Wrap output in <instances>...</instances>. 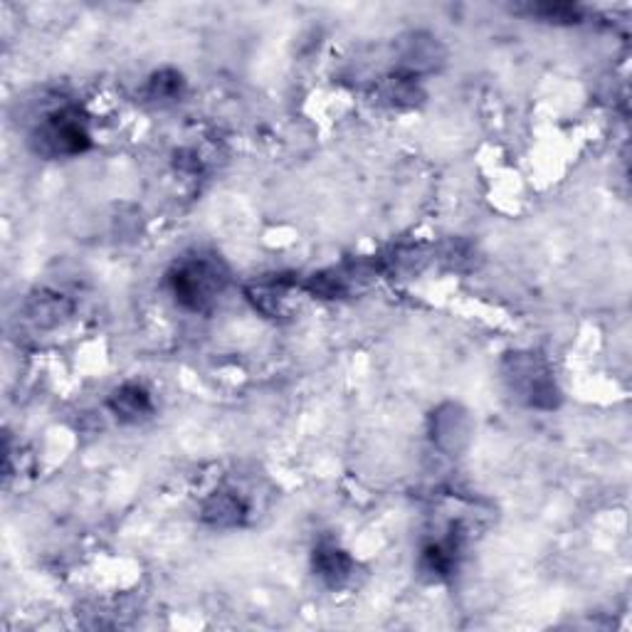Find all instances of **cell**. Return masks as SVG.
Returning <instances> with one entry per match:
<instances>
[{
    "mask_svg": "<svg viewBox=\"0 0 632 632\" xmlns=\"http://www.w3.org/2000/svg\"><path fill=\"white\" fill-rule=\"evenodd\" d=\"M314 571L326 586L339 588L351 578L354 561L349 558V553L336 549V546H321L314 551Z\"/></svg>",
    "mask_w": 632,
    "mask_h": 632,
    "instance_id": "5b68a950",
    "label": "cell"
},
{
    "mask_svg": "<svg viewBox=\"0 0 632 632\" xmlns=\"http://www.w3.org/2000/svg\"><path fill=\"white\" fill-rule=\"evenodd\" d=\"M504 378L512 391L519 393L534 408H553L558 403V388L551 371L536 354H512L504 361Z\"/></svg>",
    "mask_w": 632,
    "mask_h": 632,
    "instance_id": "3957f363",
    "label": "cell"
},
{
    "mask_svg": "<svg viewBox=\"0 0 632 632\" xmlns=\"http://www.w3.org/2000/svg\"><path fill=\"white\" fill-rule=\"evenodd\" d=\"M109 408L124 423H139L141 418L154 410V403H151V395L146 388L136 386V383H126L109 395Z\"/></svg>",
    "mask_w": 632,
    "mask_h": 632,
    "instance_id": "277c9868",
    "label": "cell"
},
{
    "mask_svg": "<svg viewBox=\"0 0 632 632\" xmlns=\"http://www.w3.org/2000/svg\"><path fill=\"white\" fill-rule=\"evenodd\" d=\"M30 144H33L35 154L42 158H70L84 154L92 146V136H89L87 124L79 117V112L60 109L40 121Z\"/></svg>",
    "mask_w": 632,
    "mask_h": 632,
    "instance_id": "7a4b0ae2",
    "label": "cell"
},
{
    "mask_svg": "<svg viewBox=\"0 0 632 632\" xmlns=\"http://www.w3.org/2000/svg\"><path fill=\"white\" fill-rule=\"evenodd\" d=\"M455 558H457V541L455 536H450L447 541H437V544H430L423 549V556H420V571L425 576H430L433 581H440V578H447L455 568Z\"/></svg>",
    "mask_w": 632,
    "mask_h": 632,
    "instance_id": "52a82bcc",
    "label": "cell"
},
{
    "mask_svg": "<svg viewBox=\"0 0 632 632\" xmlns=\"http://www.w3.org/2000/svg\"><path fill=\"white\" fill-rule=\"evenodd\" d=\"M529 13L541 20H549V23H578L581 20V8L578 5H531Z\"/></svg>",
    "mask_w": 632,
    "mask_h": 632,
    "instance_id": "30bf717a",
    "label": "cell"
},
{
    "mask_svg": "<svg viewBox=\"0 0 632 632\" xmlns=\"http://www.w3.org/2000/svg\"><path fill=\"white\" fill-rule=\"evenodd\" d=\"M183 94V77L173 70H161L151 77L149 82V97L154 102H176Z\"/></svg>",
    "mask_w": 632,
    "mask_h": 632,
    "instance_id": "9c48e42d",
    "label": "cell"
},
{
    "mask_svg": "<svg viewBox=\"0 0 632 632\" xmlns=\"http://www.w3.org/2000/svg\"><path fill=\"white\" fill-rule=\"evenodd\" d=\"M470 433V423H467L465 413H460V410L455 408V405H447V413H437L435 415V440L440 442L442 447H445L447 437L450 440H455V447H457V440L467 442V435Z\"/></svg>",
    "mask_w": 632,
    "mask_h": 632,
    "instance_id": "ba28073f",
    "label": "cell"
},
{
    "mask_svg": "<svg viewBox=\"0 0 632 632\" xmlns=\"http://www.w3.org/2000/svg\"><path fill=\"white\" fill-rule=\"evenodd\" d=\"M247 516V507L237 494L220 492L213 494L208 502L203 504V519L208 524L220 526V529H228V526H240Z\"/></svg>",
    "mask_w": 632,
    "mask_h": 632,
    "instance_id": "8992f818",
    "label": "cell"
},
{
    "mask_svg": "<svg viewBox=\"0 0 632 632\" xmlns=\"http://www.w3.org/2000/svg\"><path fill=\"white\" fill-rule=\"evenodd\" d=\"M168 284L181 307L191 309V312H205L213 299L223 292L225 270L220 267V262L208 260V257H188L173 267Z\"/></svg>",
    "mask_w": 632,
    "mask_h": 632,
    "instance_id": "6da1fadb",
    "label": "cell"
}]
</instances>
